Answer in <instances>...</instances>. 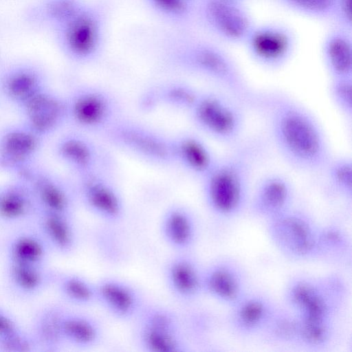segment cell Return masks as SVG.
Segmentation results:
<instances>
[{
  "mask_svg": "<svg viewBox=\"0 0 352 352\" xmlns=\"http://www.w3.org/2000/svg\"><path fill=\"white\" fill-rule=\"evenodd\" d=\"M258 111L265 118L271 142L282 160L307 173L322 172L333 155L315 116L285 93L263 90Z\"/></svg>",
  "mask_w": 352,
  "mask_h": 352,
  "instance_id": "cell-1",
  "label": "cell"
},
{
  "mask_svg": "<svg viewBox=\"0 0 352 352\" xmlns=\"http://www.w3.org/2000/svg\"><path fill=\"white\" fill-rule=\"evenodd\" d=\"M265 146L260 138H242L225 155L219 156L200 180L204 200L212 212L230 216L243 208L250 197L255 165Z\"/></svg>",
  "mask_w": 352,
  "mask_h": 352,
  "instance_id": "cell-2",
  "label": "cell"
},
{
  "mask_svg": "<svg viewBox=\"0 0 352 352\" xmlns=\"http://www.w3.org/2000/svg\"><path fill=\"white\" fill-rule=\"evenodd\" d=\"M170 60L179 69L213 82L244 107L258 111L263 90L252 87L218 50L205 44L188 43L177 47L171 53Z\"/></svg>",
  "mask_w": 352,
  "mask_h": 352,
  "instance_id": "cell-3",
  "label": "cell"
},
{
  "mask_svg": "<svg viewBox=\"0 0 352 352\" xmlns=\"http://www.w3.org/2000/svg\"><path fill=\"white\" fill-rule=\"evenodd\" d=\"M243 109L238 100L222 91H200L188 113L201 133L231 146L243 138Z\"/></svg>",
  "mask_w": 352,
  "mask_h": 352,
  "instance_id": "cell-4",
  "label": "cell"
},
{
  "mask_svg": "<svg viewBox=\"0 0 352 352\" xmlns=\"http://www.w3.org/2000/svg\"><path fill=\"white\" fill-rule=\"evenodd\" d=\"M104 22L98 8L83 2L72 16L51 31L57 47L67 59L77 64H87L100 54Z\"/></svg>",
  "mask_w": 352,
  "mask_h": 352,
  "instance_id": "cell-5",
  "label": "cell"
},
{
  "mask_svg": "<svg viewBox=\"0 0 352 352\" xmlns=\"http://www.w3.org/2000/svg\"><path fill=\"white\" fill-rule=\"evenodd\" d=\"M101 135L111 144L147 162L174 165L170 136L148 125L118 118Z\"/></svg>",
  "mask_w": 352,
  "mask_h": 352,
  "instance_id": "cell-6",
  "label": "cell"
},
{
  "mask_svg": "<svg viewBox=\"0 0 352 352\" xmlns=\"http://www.w3.org/2000/svg\"><path fill=\"white\" fill-rule=\"evenodd\" d=\"M65 98L68 123L80 131L101 134L118 118L115 98L100 87L79 85Z\"/></svg>",
  "mask_w": 352,
  "mask_h": 352,
  "instance_id": "cell-7",
  "label": "cell"
},
{
  "mask_svg": "<svg viewBox=\"0 0 352 352\" xmlns=\"http://www.w3.org/2000/svg\"><path fill=\"white\" fill-rule=\"evenodd\" d=\"M137 319L136 339L145 352H185L187 344L177 316L160 306H144Z\"/></svg>",
  "mask_w": 352,
  "mask_h": 352,
  "instance_id": "cell-8",
  "label": "cell"
},
{
  "mask_svg": "<svg viewBox=\"0 0 352 352\" xmlns=\"http://www.w3.org/2000/svg\"><path fill=\"white\" fill-rule=\"evenodd\" d=\"M77 198L87 210L110 223L121 221L125 212L123 196L102 170L76 176Z\"/></svg>",
  "mask_w": 352,
  "mask_h": 352,
  "instance_id": "cell-9",
  "label": "cell"
},
{
  "mask_svg": "<svg viewBox=\"0 0 352 352\" xmlns=\"http://www.w3.org/2000/svg\"><path fill=\"white\" fill-rule=\"evenodd\" d=\"M44 139L22 122L4 126L0 130V170L21 175L35 164Z\"/></svg>",
  "mask_w": 352,
  "mask_h": 352,
  "instance_id": "cell-10",
  "label": "cell"
},
{
  "mask_svg": "<svg viewBox=\"0 0 352 352\" xmlns=\"http://www.w3.org/2000/svg\"><path fill=\"white\" fill-rule=\"evenodd\" d=\"M17 177L28 183L38 209L74 216L78 200L74 185L36 164Z\"/></svg>",
  "mask_w": 352,
  "mask_h": 352,
  "instance_id": "cell-11",
  "label": "cell"
},
{
  "mask_svg": "<svg viewBox=\"0 0 352 352\" xmlns=\"http://www.w3.org/2000/svg\"><path fill=\"white\" fill-rule=\"evenodd\" d=\"M21 122L45 138L68 123L66 98L47 87L16 109Z\"/></svg>",
  "mask_w": 352,
  "mask_h": 352,
  "instance_id": "cell-12",
  "label": "cell"
},
{
  "mask_svg": "<svg viewBox=\"0 0 352 352\" xmlns=\"http://www.w3.org/2000/svg\"><path fill=\"white\" fill-rule=\"evenodd\" d=\"M49 87L44 69L31 61H19L0 72V95L16 109Z\"/></svg>",
  "mask_w": 352,
  "mask_h": 352,
  "instance_id": "cell-13",
  "label": "cell"
},
{
  "mask_svg": "<svg viewBox=\"0 0 352 352\" xmlns=\"http://www.w3.org/2000/svg\"><path fill=\"white\" fill-rule=\"evenodd\" d=\"M53 152L56 159L76 177L102 170L100 150L84 132L70 131L62 134L55 141Z\"/></svg>",
  "mask_w": 352,
  "mask_h": 352,
  "instance_id": "cell-14",
  "label": "cell"
},
{
  "mask_svg": "<svg viewBox=\"0 0 352 352\" xmlns=\"http://www.w3.org/2000/svg\"><path fill=\"white\" fill-rule=\"evenodd\" d=\"M96 304L119 320L135 319L144 306L140 292L130 283L116 277L95 282Z\"/></svg>",
  "mask_w": 352,
  "mask_h": 352,
  "instance_id": "cell-15",
  "label": "cell"
},
{
  "mask_svg": "<svg viewBox=\"0 0 352 352\" xmlns=\"http://www.w3.org/2000/svg\"><path fill=\"white\" fill-rule=\"evenodd\" d=\"M275 241L286 252L304 257L316 248V239L307 218L298 212L287 210L272 218Z\"/></svg>",
  "mask_w": 352,
  "mask_h": 352,
  "instance_id": "cell-16",
  "label": "cell"
},
{
  "mask_svg": "<svg viewBox=\"0 0 352 352\" xmlns=\"http://www.w3.org/2000/svg\"><path fill=\"white\" fill-rule=\"evenodd\" d=\"M174 165L182 167L200 180L212 169L219 156L199 135L183 133L170 136Z\"/></svg>",
  "mask_w": 352,
  "mask_h": 352,
  "instance_id": "cell-17",
  "label": "cell"
},
{
  "mask_svg": "<svg viewBox=\"0 0 352 352\" xmlns=\"http://www.w3.org/2000/svg\"><path fill=\"white\" fill-rule=\"evenodd\" d=\"M203 272L187 252H176L167 261L164 279L169 292L180 301H190L203 292Z\"/></svg>",
  "mask_w": 352,
  "mask_h": 352,
  "instance_id": "cell-18",
  "label": "cell"
},
{
  "mask_svg": "<svg viewBox=\"0 0 352 352\" xmlns=\"http://www.w3.org/2000/svg\"><path fill=\"white\" fill-rule=\"evenodd\" d=\"M294 192L293 184L288 177L277 173L267 174L254 188L252 209L259 215L272 219L289 208Z\"/></svg>",
  "mask_w": 352,
  "mask_h": 352,
  "instance_id": "cell-19",
  "label": "cell"
},
{
  "mask_svg": "<svg viewBox=\"0 0 352 352\" xmlns=\"http://www.w3.org/2000/svg\"><path fill=\"white\" fill-rule=\"evenodd\" d=\"M38 206L25 179L14 177L0 186V221L17 224L33 220Z\"/></svg>",
  "mask_w": 352,
  "mask_h": 352,
  "instance_id": "cell-20",
  "label": "cell"
},
{
  "mask_svg": "<svg viewBox=\"0 0 352 352\" xmlns=\"http://www.w3.org/2000/svg\"><path fill=\"white\" fill-rule=\"evenodd\" d=\"M74 217L38 209L33 220L52 252L67 256L75 251L78 233Z\"/></svg>",
  "mask_w": 352,
  "mask_h": 352,
  "instance_id": "cell-21",
  "label": "cell"
},
{
  "mask_svg": "<svg viewBox=\"0 0 352 352\" xmlns=\"http://www.w3.org/2000/svg\"><path fill=\"white\" fill-rule=\"evenodd\" d=\"M159 227L163 241L175 252H187L195 242L196 221L192 212L184 205L168 206L162 214Z\"/></svg>",
  "mask_w": 352,
  "mask_h": 352,
  "instance_id": "cell-22",
  "label": "cell"
},
{
  "mask_svg": "<svg viewBox=\"0 0 352 352\" xmlns=\"http://www.w3.org/2000/svg\"><path fill=\"white\" fill-rule=\"evenodd\" d=\"M55 274L47 265L6 262V285L12 294L22 298L35 297L53 285Z\"/></svg>",
  "mask_w": 352,
  "mask_h": 352,
  "instance_id": "cell-23",
  "label": "cell"
},
{
  "mask_svg": "<svg viewBox=\"0 0 352 352\" xmlns=\"http://www.w3.org/2000/svg\"><path fill=\"white\" fill-rule=\"evenodd\" d=\"M203 12L208 24L225 38L236 41L249 33L248 18L234 2L207 0L204 5Z\"/></svg>",
  "mask_w": 352,
  "mask_h": 352,
  "instance_id": "cell-24",
  "label": "cell"
},
{
  "mask_svg": "<svg viewBox=\"0 0 352 352\" xmlns=\"http://www.w3.org/2000/svg\"><path fill=\"white\" fill-rule=\"evenodd\" d=\"M51 252L47 243L36 228L14 232L6 244L7 262L47 265Z\"/></svg>",
  "mask_w": 352,
  "mask_h": 352,
  "instance_id": "cell-25",
  "label": "cell"
},
{
  "mask_svg": "<svg viewBox=\"0 0 352 352\" xmlns=\"http://www.w3.org/2000/svg\"><path fill=\"white\" fill-rule=\"evenodd\" d=\"M249 44L254 58L269 67L282 64L290 50L288 35L283 30L273 28H264L253 32Z\"/></svg>",
  "mask_w": 352,
  "mask_h": 352,
  "instance_id": "cell-26",
  "label": "cell"
},
{
  "mask_svg": "<svg viewBox=\"0 0 352 352\" xmlns=\"http://www.w3.org/2000/svg\"><path fill=\"white\" fill-rule=\"evenodd\" d=\"M65 309L57 305H45L34 315L30 333L39 351L54 352L64 344L61 321Z\"/></svg>",
  "mask_w": 352,
  "mask_h": 352,
  "instance_id": "cell-27",
  "label": "cell"
},
{
  "mask_svg": "<svg viewBox=\"0 0 352 352\" xmlns=\"http://www.w3.org/2000/svg\"><path fill=\"white\" fill-rule=\"evenodd\" d=\"M102 327L94 317L65 310L61 321L64 343L79 349L96 346L102 338Z\"/></svg>",
  "mask_w": 352,
  "mask_h": 352,
  "instance_id": "cell-28",
  "label": "cell"
},
{
  "mask_svg": "<svg viewBox=\"0 0 352 352\" xmlns=\"http://www.w3.org/2000/svg\"><path fill=\"white\" fill-rule=\"evenodd\" d=\"M60 296L76 306L96 304L95 282L74 272L56 271L53 283Z\"/></svg>",
  "mask_w": 352,
  "mask_h": 352,
  "instance_id": "cell-29",
  "label": "cell"
},
{
  "mask_svg": "<svg viewBox=\"0 0 352 352\" xmlns=\"http://www.w3.org/2000/svg\"><path fill=\"white\" fill-rule=\"evenodd\" d=\"M155 107L169 108L188 112L200 90L181 81H168L150 89Z\"/></svg>",
  "mask_w": 352,
  "mask_h": 352,
  "instance_id": "cell-30",
  "label": "cell"
},
{
  "mask_svg": "<svg viewBox=\"0 0 352 352\" xmlns=\"http://www.w3.org/2000/svg\"><path fill=\"white\" fill-rule=\"evenodd\" d=\"M82 3V0H41L30 9L28 16L34 23L52 30L72 16Z\"/></svg>",
  "mask_w": 352,
  "mask_h": 352,
  "instance_id": "cell-31",
  "label": "cell"
},
{
  "mask_svg": "<svg viewBox=\"0 0 352 352\" xmlns=\"http://www.w3.org/2000/svg\"><path fill=\"white\" fill-rule=\"evenodd\" d=\"M202 289L215 298L228 302L236 301L241 292L236 275L223 266L211 267L203 272Z\"/></svg>",
  "mask_w": 352,
  "mask_h": 352,
  "instance_id": "cell-32",
  "label": "cell"
},
{
  "mask_svg": "<svg viewBox=\"0 0 352 352\" xmlns=\"http://www.w3.org/2000/svg\"><path fill=\"white\" fill-rule=\"evenodd\" d=\"M324 58L331 78L352 77V47L345 37L336 35L329 38Z\"/></svg>",
  "mask_w": 352,
  "mask_h": 352,
  "instance_id": "cell-33",
  "label": "cell"
},
{
  "mask_svg": "<svg viewBox=\"0 0 352 352\" xmlns=\"http://www.w3.org/2000/svg\"><path fill=\"white\" fill-rule=\"evenodd\" d=\"M326 180L340 196L352 197V159L345 155H333L324 168Z\"/></svg>",
  "mask_w": 352,
  "mask_h": 352,
  "instance_id": "cell-34",
  "label": "cell"
},
{
  "mask_svg": "<svg viewBox=\"0 0 352 352\" xmlns=\"http://www.w3.org/2000/svg\"><path fill=\"white\" fill-rule=\"evenodd\" d=\"M329 96L336 109L344 117L352 118V77L331 78Z\"/></svg>",
  "mask_w": 352,
  "mask_h": 352,
  "instance_id": "cell-35",
  "label": "cell"
},
{
  "mask_svg": "<svg viewBox=\"0 0 352 352\" xmlns=\"http://www.w3.org/2000/svg\"><path fill=\"white\" fill-rule=\"evenodd\" d=\"M158 15L173 21L182 22L191 11L192 0H144Z\"/></svg>",
  "mask_w": 352,
  "mask_h": 352,
  "instance_id": "cell-36",
  "label": "cell"
},
{
  "mask_svg": "<svg viewBox=\"0 0 352 352\" xmlns=\"http://www.w3.org/2000/svg\"><path fill=\"white\" fill-rule=\"evenodd\" d=\"M267 314V307L261 300L254 298L243 302L236 313V322L243 329H252L261 324Z\"/></svg>",
  "mask_w": 352,
  "mask_h": 352,
  "instance_id": "cell-37",
  "label": "cell"
},
{
  "mask_svg": "<svg viewBox=\"0 0 352 352\" xmlns=\"http://www.w3.org/2000/svg\"><path fill=\"white\" fill-rule=\"evenodd\" d=\"M38 347L30 331L20 327L0 338V352H36Z\"/></svg>",
  "mask_w": 352,
  "mask_h": 352,
  "instance_id": "cell-38",
  "label": "cell"
},
{
  "mask_svg": "<svg viewBox=\"0 0 352 352\" xmlns=\"http://www.w3.org/2000/svg\"><path fill=\"white\" fill-rule=\"evenodd\" d=\"M298 334L310 344L323 343L329 336L326 319H301L298 322Z\"/></svg>",
  "mask_w": 352,
  "mask_h": 352,
  "instance_id": "cell-39",
  "label": "cell"
},
{
  "mask_svg": "<svg viewBox=\"0 0 352 352\" xmlns=\"http://www.w3.org/2000/svg\"><path fill=\"white\" fill-rule=\"evenodd\" d=\"M297 8L314 14H324L335 5L336 0H287Z\"/></svg>",
  "mask_w": 352,
  "mask_h": 352,
  "instance_id": "cell-40",
  "label": "cell"
},
{
  "mask_svg": "<svg viewBox=\"0 0 352 352\" xmlns=\"http://www.w3.org/2000/svg\"><path fill=\"white\" fill-rule=\"evenodd\" d=\"M275 335L283 339H290L298 334V322L290 318H283L274 327Z\"/></svg>",
  "mask_w": 352,
  "mask_h": 352,
  "instance_id": "cell-41",
  "label": "cell"
},
{
  "mask_svg": "<svg viewBox=\"0 0 352 352\" xmlns=\"http://www.w3.org/2000/svg\"><path fill=\"white\" fill-rule=\"evenodd\" d=\"M19 326L12 316L0 308V338L12 332Z\"/></svg>",
  "mask_w": 352,
  "mask_h": 352,
  "instance_id": "cell-42",
  "label": "cell"
},
{
  "mask_svg": "<svg viewBox=\"0 0 352 352\" xmlns=\"http://www.w3.org/2000/svg\"><path fill=\"white\" fill-rule=\"evenodd\" d=\"M339 9L342 16L348 22L351 21V0H338Z\"/></svg>",
  "mask_w": 352,
  "mask_h": 352,
  "instance_id": "cell-43",
  "label": "cell"
},
{
  "mask_svg": "<svg viewBox=\"0 0 352 352\" xmlns=\"http://www.w3.org/2000/svg\"><path fill=\"white\" fill-rule=\"evenodd\" d=\"M225 1H228L234 2V1H236V0H225Z\"/></svg>",
  "mask_w": 352,
  "mask_h": 352,
  "instance_id": "cell-44",
  "label": "cell"
},
{
  "mask_svg": "<svg viewBox=\"0 0 352 352\" xmlns=\"http://www.w3.org/2000/svg\"></svg>",
  "mask_w": 352,
  "mask_h": 352,
  "instance_id": "cell-45",
  "label": "cell"
}]
</instances>
